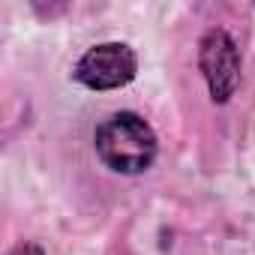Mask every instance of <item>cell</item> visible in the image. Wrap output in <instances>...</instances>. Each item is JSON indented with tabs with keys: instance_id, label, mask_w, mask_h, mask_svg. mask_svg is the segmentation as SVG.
Returning <instances> with one entry per match:
<instances>
[{
	"instance_id": "obj_1",
	"label": "cell",
	"mask_w": 255,
	"mask_h": 255,
	"mask_svg": "<svg viewBox=\"0 0 255 255\" xmlns=\"http://www.w3.org/2000/svg\"><path fill=\"white\" fill-rule=\"evenodd\" d=\"M93 141L99 159L120 174H141L156 159V135L150 123L132 111H117L102 120Z\"/></svg>"
},
{
	"instance_id": "obj_3",
	"label": "cell",
	"mask_w": 255,
	"mask_h": 255,
	"mask_svg": "<svg viewBox=\"0 0 255 255\" xmlns=\"http://www.w3.org/2000/svg\"><path fill=\"white\" fill-rule=\"evenodd\" d=\"M198 66L213 102L219 105L228 102L240 87V51H237V42L222 27H213L204 33L198 45Z\"/></svg>"
},
{
	"instance_id": "obj_2",
	"label": "cell",
	"mask_w": 255,
	"mask_h": 255,
	"mask_svg": "<svg viewBox=\"0 0 255 255\" xmlns=\"http://www.w3.org/2000/svg\"><path fill=\"white\" fill-rule=\"evenodd\" d=\"M138 72V57L126 42H102L81 54L72 78L90 90H117L126 87Z\"/></svg>"
},
{
	"instance_id": "obj_4",
	"label": "cell",
	"mask_w": 255,
	"mask_h": 255,
	"mask_svg": "<svg viewBox=\"0 0 255 255\" xmlns=\"http://www.w3.org/2000/svg\"><path fill=\"white\" fill-rule=\"evenodd\" d=\"M12 255H45L36 243H21V246H15V252Z\"/></svg>"
}]
</instances>
